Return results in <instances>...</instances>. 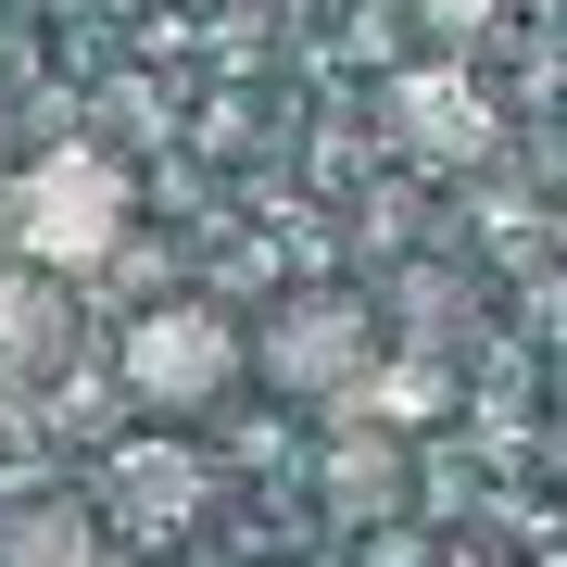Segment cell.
<instances>
[{
	"label": "cell",
	"mask_w": 567,
	"mask_h": 567,
	"mask_svg": "<svg viewBox=\"0 0 567 567\" xmlns=\"http://www.w3.org/2000/svg\"><path fill=\"white\" fill-rule=\"evenodd\" d=\"M13 240L51 265V278H76V265H114V240H126V177L102 152H51L39 177L13 189Z\"/></svg>",
	"instance_id": "obj_3"
},
{
	"label": "cell",
	"mask_w": 567,
	"mask_h": 567,
	"mask_svg": "<svg viewBox=\"0 0 567 567\" xmlns=\"http://www.w3.org/2000/svg\"><path fill=\"white\" fill-rule=\"evenodd\" d=\"M442 567H517V555H480V543H454V555H442Z\"/></svg>",
	"instance_id": "obj_7"
},
{
	"label": "cell",
	"mask_w": 567,
	"mask_h": 567,
	"mask_svg": "<svg viewBox=\"0 0 567 567\" xmlns=\"http://www.w3.org/2000/svg\"><path fill=\"white\" fill-rule=\"evenodd\" d=\"M89 505H13L0 517V567H89Z\"/></svg>",
	"instance_id": "obj_6"
},
{
	"label": "cell",
	"mask_w": 567,
	"mask_h": 567,
	"mask_svg": "<svg viewBox=\"0 0 567 567\" xmlns=\"http://www.w3.org/2000/svg\"><path fill=\"white\" fill-rule=\"evenodd\" d=\"M114 379H126V404H140V416L189 429V416H215L227 391L252 379V341H240V328H227L215 303H152V316H126Z\"/></svg>",
	"instance_id": "obj_1"
},
{
	"label": "cell",
	"mask_w": 567,
	"mask_h": 567,
	"mask_svg": "<svg viewBox=\"0 0 567 567\" xmlns=\"http://www.w3.org/2000/svg\"><path fill=\"white\" fill-rule=\"evenodd\" d=\"M365 365H379V316L341 303V290H303V303H278L252 328V379L290 391V404H353Z\"/></svg>",
	"instance_id": "obj_2"
},
{
	"label": "cell",
	"mask_w": 567,
	"mask_h": 567,
	"mask_svg": "<svg viewBox=\"0 0 567 567\" xmlns=\"http://www.w3.org/2000/svg\"><path fill=\"white\" fill-rule=\"evenodd\" d=\"M215 505V466L203 454H177V442H126L114 454V517L126 529H189Z\"/></svg>",
	"instance_id": "obj_4"
},
{
	"label": "cell",
	"mask_w": 567,
	"mask_h": 567,
	"mask_svg": "<svg viewBox=\"0 0 567 567\" xmlns=\"http://www.w3.org/2000/svg\"><path fill=\"white\" fill-rule=\"evenodd\" d=\"M391 114H404L416 140H429V164H466V152H492V114L466 102L454 76H404V89H391Z\"/></svg>",
	"instance_id": "obj_5"
}]
</instances>
